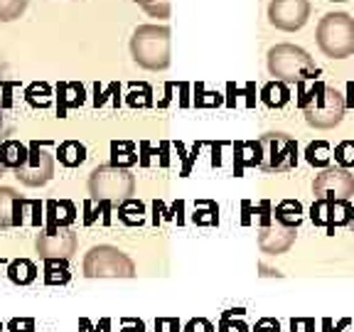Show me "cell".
Returning a JSON list of instances; mask_svg holds the SVG:
<instances>
[{
  "label": "cell",
  "instance_id": "obj_13",
  "mask_svg": "<svg viewBox=\"0 0 354 332\" xmlns=\"http://www.w3.org/2000/svg\"><path fill=\"white\" fill-rule=\"evenodd\" d=\"M295 232L298 229L293 227H283L278 221H271L261 227V237H259V246L266 251V254H283L293 246L295 241Z\"/></svg>",
  "mask_w": 354,
  "mask_h": 332
},
{
  "label": "cell",
  "instance_id": "obj_24",
  "mask_svg": "<svg viewBox=\"0 0 354 332\" xmlns=\"http://www.w3.org/2000/svg\"><path fill=\"white\" fill-rule=\"evenodd\" d=\"M111 155H113L111 165H116V167H128L138 160V155H136V145L126 143V140H121V143H118V140L116 143H111Z\"/></svg>",
  "mask_w": 354,
  "mask_h": 332
},
{
  "label": "cell",
  "instance_id": "obj_36",
  "mask_svg": "<svg viewBox=\"0 0 354 332\" xmlns=\"http://www.w3.org/2000/svg\"><path fill=\"white\" fill-rule=\"evenodd\" d=\"M30 207H32V227H39V224H42V212H44V207L39 205L37 199H30Z\"/></svg>",
  "mask_w": 354,
  "mask_h": 332
},
{
  "label": "cell",
  "instance_id": "obj_8",
  "mask_svg": "<svg viewBox=\"0 0 354 332\" xmlns=\"http://www.w3.org/2000/svg\"><path fill=\"white\" fill-rule=\"evenodd\" d=\"M315 199H332V202H349L354 194V175L344 167H325L313 183Z\"/></svg>",
  "mask_w": 354,
  "mask_h": 332
},
{
  "label": "cell",
  "instance_id": "obj_4",
  "mask_svg": "<svg viewBox=\"0 0 354 332\" xmlns=\"http://www.w3.org/2000/svg\"><path fill=\"white\" fill-rule=\"evenodd\" d=\"M133 190H136V180L126 167L99 165L88 177V192H91V202L96 205L106 202L111 207H118L133 197Z\"/></svg>",
  "mask_w": 354,
  "mask_h": 332
},
{
  "label": "cell",
  "instance_id": "obj_38",
  "mask_svg": "<svg viewBox=\"0 0 354 332\" xmlns=\"http://www.w3.org/2000/svg\"><path fill=\"white\" fill-rule=\"evenodd\" d=\"M332 3H344V0H332Z\"/></svg>",
  "mask_w": 354,
  "mask_h": 332
},
{
  "label": "cell",
  "instance_id": "obj_28",
  "mask_svg": "<svg viewBox=\"0 0 354 332\" xmlns=\"http://www.w3.org/2000/svg\"><path fill=\"white\" fill-rule=\"evenodd\" d=\"M150 96H153V91H150L148 84H131V94H128V104H131L133 109H136V106H138V109H143V106H150V104H153V99H150Z\"/></svg>",
  "mask_w": 354,
  "mask_h": 332
},
{
  "label": "cell",
  "instance_id": "obj_1",
  "mask_svg": "<svg viewBox=\"0 0 354 332\" xmlns=\"http://www.w3.org/2000/svg\"><path fill=\"white\" fill-rule=\"evenodd\" d=\"M298 106L303 111L308 126L317 128V131H330V128L339 126V121L344 118V111H347L344 96L325 82H313V86L308 89H305V84H300Z\"/></svg>",
  "mask_w": 354,
  "mask_h": 332
},
{
  "label": "cell",
  "instance_id": "obj_37",
  "mask_svg": "<svg viewBox=\"0 0 354 332\" xmlns=\"http://www.w3.org/2000/svg\"><path fill=\"white\" fill-rule=\"evenodd\" d=\"M3 172H8V170H6V167H3V165H0V175H3Z\"/></svg>",
  "mask_w": 354,
  "mask_h": 332
},
{
  "label": "cell",
  "instance_id": "obj_14",
  "mask_svg": "<svg viewBox=\"0 0 354 332\" xmlns=\"http://www.w3.org/2000/svg\"><path fill=\"white\" fill-rule=\"evenodd\" d=\"M86 99V91L79 82H59L57 84V116L66 118V111L79 109Z\"/></svg>",
  "mask_w": 354,
  "mask_h": 332
},
{
  "label": "cell",
  "instance_id": "obj_21",
  "mask_svg": "<svg viewBox=\"0 0 354 332\" xmlns=\"http://www.w3.org/2000/svg\"><path fill=\"white\" fill-rule=\"evenodd\" d=\"M25 101L35 109H47L52 104V86L47 82H32L25 89Z\"/></svg>",
  "mask_w": 354,
  "mask_h": 332
},
{
  "label": "cell",
  "instance_id": "obj_5",
  "mask_svg": "<svg viewBox=\"0 0 354 332\" xmlns=\"http://www.w3.org/2000/svg\"><path fill=\"white\" fill-rule=\"evenodd\" d=\"M317 47L330 59H347L354 55V20L347 12H327L317 22Z\"/></svg>",
  "mask_w": 354,
  "mask_h": 332
},
{
  "label": "cell",
  "instance_id": "obj_10",
  "mask_svg": "<svg viewBox=\"0 0 354 332\" xmlns=\"http://www.w3.org/2000/svg\"><path fill=\"white\" fill-rule=\"evenodd\" d=\"M310 221L315 227L325 229L327 234H335V229L352 227L354 207L349 202H332V199H315L310 207Z\"/></svg>",
  "mask_w": 354,
  "mask_h": 332
},
{
  "label": "cell",
  "instance_id": "obj_22",
  "mask_svg": "<svg viewBox=\"0 0 354 332\" xmlns=\"http://www.w3.org/2000/svg\"><path fill=\"white\" fill-rule=\"evenodd\" d=\"M69 268H66L64 259H50L44 261V283L47 286H64L69 281Z\"/></svg>",
  "mask_w": 354,
  "mask_h": 332
},
{
  "label": "cell",
  "instance_id": "obj_39",
  "mask_svg": "<svg viewBox=\"0 0 354 332\" xmlns=\"http://www.w3.org/2000/svg\"><path fill=\"white\" fill-rule=\"evenodd\" d=\"M0 332H3V325H0Z\"/></svg>",
  "mask_w": 354,
  "mask_h": 332
},
{
  "label": "cell",
  "instance_id": "obj_30",
  "mask_svg": "<svg viewBox=\"0 0 354 332\" xmlns=\"http://www.w3.org/2000/svg\"><path fill=\"white\" fill-rule=\"evenodd\" d=\"M74 219H77V207H74V202L59 199V202H57V224H59V227H69Z\"/></svg>",
  "mask_w": 354,
  "mask_h": 332
},
{
  "label": "cell",
  "instance_id": "obj_31",
  "mask_svg": "<svg viewBox=\"0 0 354 332\" xmlns=\"http://www.w3.org/2000/svg\"><path fill=\"white\" fill-rule=\"evenodd\" d=\"M138 3L145 12H150L153 17H167L170 15V0H133Z\"/></svg>",
  "mask_w": 354,
  "mask_h": 332
},
{
  "label": "cell",
  "instance_id": "obj_6",
  "mask_svg": "<svg viewBox=\"0 0 354 332\" xmlns=\"http://www.w3.org/2000/svg\"><path fill=\"white\" fill-rule=\"evenodd\" d=\"M256 143L259 167L263 172H288L298 165V143L288 133H266Z\"/></svg>",
  "mask_w": 354,
  "mask_h": 332
},
{
  "label": "cell",
  "instance_id": "obj_40",
  "mask_svg": "<svg viewBox=\"0 0 354 332\" xmlns=\"http://www.w3.org/2000/svg\"><path fill=\"white\" fill-rule=\"evenodd\" d=\"M352 227H354V221H352Z\"/></svg>",
  "mask_w": 354,
  "mask_h": 332
},
{
  "label": "cell",
  "instance_id": "obj_19",
  "mask_svg": "<svg viewBox=\"0 0 354 332\" xmlns=\"http://www.w3.org/2000/svg\"><path fill=\"white\" fill-rule=\"evenodd\" d=\"M20 194L10 187H0V229H10Z\"/></svg>",
  "mask_w": 354,
  "mask_h": 332
},
{
  "label": "cell",
  "instance_id": "obj_15",
  "mask_svg": "<svg viewBox=\"0 0 354 332\" xmlns=\"http://www.w3.org/2000/svg\"><path fill=\"white\" fill-rule=\"evenodd\" d=\"M28 158L30 148L22 145L20 140H0V165L6 167V170H22V167L28 165Z\"/></svg>",
  "mask_w": 354,
  "mask_h": 332
},
{
  "label": "cell",
  "instance_id": "obj_17",
  "mask_svg": "<svg viewBox=\"0 0 354 332\" xmlns=\"http://www.w3.org/2000/svg\"><path fill=\"white\" fill-rule=\"evenodd\" d=\"M57 158L64 167H79L86 160V148H84L79 140H64L57 148Z\"/></svg>",
  "mask_w": 354,
  "mask_h": 332
},
{
  "label": "cell",
  "instance_id": "obj_27",
  "mask_svg": "<svg viewBox=\"0 0 354 332\" xmlns=\"http://www.w3.org/2000/svg\"><path fill=\"white\" fill-rule=\"evenodd\" d=\"M28 0H0V22H10L25 12Z\"/></svg>",
  "mask_w": 354,
  "mask_h": 332
},
{
  "label": "cell",
  "instance_id": "obj_20",
  "mask_svg": "<svg viewBox=\"0 0 354 332\" xmlns=\"http://www.w3.org/2000/svg\"><path fill=\"white\" fill-rule=\"evenodd\" d=\"M290 94H288V86L281 82H268L261 89V101H263L268 109H283L288 104Z\"/></svg>",
  "mask_w": 354,
  "mask_h": 332
},
{
  "label": "cell",
  "instance_id": "obj_29",
  "mask_svg": "<svg viewBox=\"0 0 354 332\" xmlns=\"http://www.w3.org/2000/svg\"><path fill=\"white\" fill-rule=\"evenodd\" d=\"M335 163H337V167H344V170H349V167H354V140H342V143L335 148Z\"/></svg>",
  "mask_w": 354,
  "mask_h": 332
},
{
  "label": "cell",
  "instance_id": "obj_7",
  "mask_svg": "<svg viewBox=\"0 0 354 332\" xmlns=\"http://www.w3.org/2000/svg\"><path fill=\"white\" fill-rule=\"evenodd\" d=\"M133 261L113 246H96L84 259V273L88 278H131Z\"/></svg>",
  "mask_w": 354,
  "mask_h": 332
},
{
  "label": "cell",
  "instance_id": "obj_23",
  "mask_svg": "<svg viewBox=\"0 0 354 332\" xmlns=\"http://www.w3.org/2000/svg\"><path fill=\"white\" fill-rule=\"evenodd\" d=\"M143 214H145V207L140 205L138 199H126L123 205H118V219L128 227H140L143 224Z\"/></svg>",
  "mask_w": 354,
  "mask_h": 332
},
{
  "label": "cell",
  "instance_id": "obj_33",
  "mask_svg": "<svg viewBox=\"0 0 354 332\" xmlns=\"http://www.w3.org/2000/svg\"><path fill=\"white\" fill-rule=\"evenodd\" d=\"M17 86V82H3L0 79V91H3V96H0V104H3V109H10L12 106V89Z\"/></svg>",
  "mask_w": 354,
  "mask_h": 332
},
{
  "label": "cell",
  "instance_id": "obj_11",
  "mask_svg": "<svg viewBox=\"0 0 354 332\" xmlns=\"http://www.w3.org/2000/svg\"><path fill=\"white\" fill-rule=\"evenodd\" d=\"M310 17V0H271L268 22L283 33H298Z\"/></svg>",
  "mask_w": 354,
  "mask_h": 332
},
{
  "label": "cell",
  "instance_id": "obj_16",
  "mask_svg": "<svg viewBox=\"0 0 354 332\" xmlns=\"http://www.w3.org/2000/svg\"><path fill=\"white\" fill-rule=\"evenodd\" d=\"M273 219L283 227H293L298 229L300 221H303V205H300L298 199H283L281 205L276 207L273 212Z\"/></svg>",
  "mask_w": 354,
  "mask_h": 332
},
{
  "label": "cell",
  "instance_id": "obj_2",
  "mask_svg": "<svg viewBox=\"0 0 354 332\" xmlns=\"http://www.w3.org/2000/svg\"><path fill=\"white\" fill-rule=\"evenodd\" d=\"M268 72L271 77H276V82L281 84H300L310 82L320 74L315 59L303 50V47H295V44H276L268 52Z\"/></svg>",
  "mask_w": 354,
  "mask_h": 332
},
{
  "label": "cell",
  "instance_id": "obj_9",
  "mask_svg": "<svg viewBox=\"0 0 354 332\" xmlns=\"http://www.w3.org/2000/svg\"><path fill=\"white\" fill-rule=\"evenodd\" d=\"M50 145L52 143H39V140H32V143L28 145L30 148L28 165L15 172L17 180H22V183L30 185V187L50 183L52 175H55V158H52V153H50Z\"/></svg>",
  "mask_w": 354,
  "mask_h": 332
},
{
  "label": "cell",
  "instance_id": "obj_3",
  "mask_svg": "<svg viewBox=\"0 0 354 332\" xmlns=\"http://www.w3.org/2000/svg\"><path fill=\"white\" fill-rule=\"evenodd\" d=\"M131 55L143 69L162 72L170 64V28L140 25L131 37Z\"/></svg>",
  "mask_w": 354,
  "mask_h": 332
},
{
  "label": "cell",
  "instance_id": "obj_25",
  "mask_svg": "<svg viewBox=\"0 0 354 332\" xmlns=\"http://www.w3.org/2000/svg\"><path fill=\"white\" fill-rule=\"evenodd\" d=\"M305 158H308L310 165L315 167H330V160H332V153H330V145L325 140H317V143H310L308 150H305Z\"/></svg>",
  "mask_w": 354,
  "mask_h": 332
},
{
  "label": "cell",
  "instance_id": "obj_32",
  "mask_svg": "<svg viewBox=\"0 0 354 332\" xmlns=\"http://www.w3.org/2000/svg\"><path fill=\"white\" fill-rule=\"evenodd\" d=\"M219 332H249V325L243 320H234V310H227V313L221 315Z\"/></svg>",
  "mask_w": 354,
  "mask_h": 332
},
{
  "label": "cell",
  "instance_id": "obj_35",
  "mask_svg": "<svg viewBox=\"0 0 354 332\" xmlns=\"http://www.w3.org/2000/svg\"><path fill=\"white\" fill-rule=\"evenodd\" d=\"M254 332H281V325H278L276 317H261V320L256 322Z\"/></svg>",
  "mask_w": 354,
  "mask_h": 332
},
{
  "label": "cell",
  "instance_id": "obj_12",
  "mask_svg": "<svg viewBox=\"0 0 354 332\" xmlns=\"http://www.w3.org/2000/svg\"><path fill=\"white\" fill-rule=\"evenodd\" d=\"M37 251L44 261L50 259H69L77 251V234L69 227H59L57 232L37 234Z\"/></svg>",
  "mask_w": 354,
  "mask_h": 332
},
{
  "label": "cell",
  "instance_id": "obj_34",
  "mask_svg": "<svg viewBox=\"0 0 354 332\" xmlns=\"http://www.w3.org/2000/svg\"><path fill=\"white\" fill-rule=\"evenodd\" d=\"M185 332H214V325L209 320H205V317H194V320L187 322Z\"/></svg>",
  "mask_w": 354,
  "mask_h": 332
},
{
  "label": "cell",
  "instance_id": "obj_26",
  "mask_svg": "<svg viewBox=\"0 0 354 332\" xmlns=\"http://www.w3.org/2000/svg\"><path fill=\"white\" fill-rule=\"evenodd\" d=\"M192 221L194 224H202V227H212L219 221V210H216L214 202H197L194 205V214H192Z\"/></svg>",
  "mask_w": 354,
  "mask_h": 332
},
{
  "label": "cell",
  "instance_id": "obj_18",
  "mask_svg": "<svg viewBox=\"0 0 354 332\" xmlns=\"http://www.w3.org/2000/svg\"><path fill=\"white\" fill-rule=\"evenodd\" d=\"M8 278L12 283H17V286H28V283H32L37 278V266L28 259H15L8 266Z\"/></svg>",
  "mask_w": 354,
  "mask_h": 332
}]
</instances>
